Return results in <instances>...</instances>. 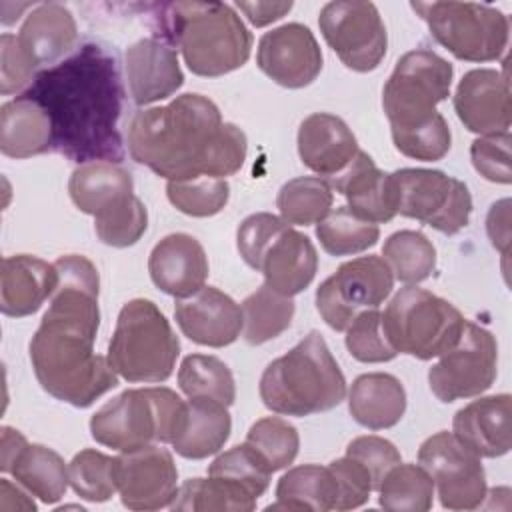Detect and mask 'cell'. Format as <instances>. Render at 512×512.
I'll return each instance as SVG.
<instances>
[{"instance_id": "obj_8", "label": "cell", "mask_w": 512, "mask_h": 512, "mask_svg": "<svg viewBox=\"0 0 512 512\" xmlns=\"http://www.w3.org/2000/svg\"><path fill=\"white\" fill-rule=\"evenodd\" d=\"M184 400L170 388L146 386L124 390L90 418L92 438L118 452L154 442L170 444L184 412Z\"/></svg>"}, {"instance_id": "obj_24", "label": "cell", "mask_w": 512, "mask_h": 512, "mask_svg": "<svg viewBox=\"0 0 512 512\" xmlns=\"http://www.w3.org/2000/svg\"><path fill=\"white\" fill-rule=\"evenodd\" d=\"M58 284L54 262L30 254L6 256L0 272V310L10 318H24L52 298Z\"/></svg>"}, {"instance_id": "obj_31", "label": "cell", "mask_w": 512, "mask_h": 512, "mask_svg": "<svg viewBox=\"0 0 512 512\" xmlns=\"http://www.w3.org/2000/svg\"><path fill=\"white\" fill-rule=\"evenodd\" d=\"M68 192L80 212L96 216L116 200L134 194V182L132 174L120 164L88 162L72 172Z\"/></svg>"}, {"instance_id": "obj_13", "label": "cell", "mask_w": 512, "mask_h": 512, "mask_svg": "<svg viewBox=\"0 0 512 512\" xmlns=\"http://www.w3.org/2000/svg\"><path fill=\"white\" fill-rule=\"evenodd\" d=\"M498 374V344L490 330L468 322L454 348L428 370V384L440 402L484 394Z\"/></svg>"}, {"instance_id": "obj_45", "label": "cell", "mask_w": 512, "mask_h": 512, "mask_svg": "<svg viewBox=\"0 0 512 512\" xmlns=\"http://www.w3.org/2000/svg\"><path fill=\"white\" fill-rule=\"evenodd\" d=\"M270 470L266 462L258 456V452L250 444L234 446L222 452L210 466L208 476H218L230 480L252 494L256 500L268 490Z\"/></svg>"}, {"instance_id": "obj_48", "label": "cell", "mask_w": 512, "mask_h": 512, "mask_svg": "<svg viewBox=\"0 0 512 512\" xmlns=\"http://www.w3.org/2000/svg\"><path fill=\"white\" fill-rule=\"evenodd\" d=\"M290 224H286L282 218L270 214V212H256L242 220V224L236 230V246L242 256V260L258 270L260 258L268 244Z\"/></svg>"}, {"instance_id": "obj_55", "label": "cell", "mask_w": 512, "mask_h": 512, "mask_svg": "<svg viewBox=\"0 0 512 512\" xmlns=\"http://www.w3.org/2000/svg\"><path fill=\"white\" fill-rule=\"evenodd\" d=\"M0 510H36V504L6 478L0 482Z\"/></svg>"}, {"instance_id": "obj_28", "label": "cell", "mask_w": 512, "mask_h": 512, "mask_svg": "<svg viewBox=\"0 0 512 512\" xmlns=\"http://www.w3.org/2000/svg\"><path fill=\"white\" fill-rule=\"evenodd\" d=\"M230 432L228 406L212 398H190L170 444L182 458L202 460L220 452Z\"/></svg>"}, {"instance_id": "obj_18", "label": "cell", "mask_w": 512, "mask_h": 512, "mask_svg": "<svg viewBox=\"0 0 512 512\" xmlns=\"http://www.w3.org/2000/svg\"><path fill=\"white\" fill-rule=\"evenodd\" d=\"M174 316L188 340L210 348L232 344L244 326L242 308L214 286H202L190 296L176 298Z\"/></svg>"}, {"instance_id": "obj_41", "label": "cell", "mask_w": 512, "mask_h": 512, "mask_svg": "<svg viewBox=\"0 0 512 512\" xmlns=\"http://www.w3.org/2000/svg\"><path fill=\"white\" fill-rule=\"evenodd\" d=\"M170 204L182 214L194 218H208L224 210L230 198V184L226 178L196 176L186 180H170L166 184Z\"/></svg>"}, {"instance_id": "obj_52", "label": "cell", "mask_w": 512, "mask_h": 512, "mask_svg": "<svg viewBox=\"0 0 512 512\" xmlns=\"http://www.w3.org/2000/svg\"><path fill=\"white\" fill-rule=\"evenodd\" d=\"M486 230L492 246L506 256L510 246V200L508 198L492 204L486 218Z\"/></svg>"}, {"instance_id": "obj_46", "label": "cell", "mask_w": 512, "mask_h": 512, "mask_svg": "<svg viewBox=\"0 0 512 512\" xmlns=\"http://www.w3.org/2000/svg\"><path fill=\"white\" fill-rule=\"evenodd\" d=\"M346 332V348L358 362L378 364L396 358V350L390 346L384 328H382V312L378 308L366 310L358 314Z\"/></svg>"}, {"instance_id": "obj_44", "label": "cell", "mask_w": 512, "mask_h": 512, "mask_svg": "<svg viewBox=\"0 0 512 512\" xmlns=\"http://www.w3.org/2000/svg\"><path fill=\"white\" fill-rule=\"evenodd\" d=\"M246 444H250L258 452L270 472H278L288 468L298 456L300 436L288 420L278 416H266L250 426L246 434Z\"/></svg>"}, {"instance_id": "obj_17", "label": "cell", "mask_w": 512, "mask_h": 512, "mask_svg": "<svg viewBox=\"0 0 512 512\" xmlns=\"http://www.w3.org/2000/svg\"><path fill=\"white\" fill-rule=\"evenodd\" d=\"M258 68L284 88H304L322 70V50L308 26L290 22L266 32L256 50Z\"/></svg>"}, {"instance_id": "obj_38", "label": "cell", "mask_w": 512, "mask_h": 512, "mask_svg": "<svg viewBox=\"0 0 512 512\" xmlns=\"http://www.w3.org/2000/svg\"><path fill=\"white\" fill-rule=\"evenodd\" d=\"M382 256L392 270V276L408 286L428 280L436 270V248L416 230H400L388 236Z\"/></svg>"}, {"instance_id": "obj_29", "label": "cell", "mask_w": 512, "mask_h": 512, "mask_svg": "<svg viewBox=\"0 0 512 512\" xmlns=\"http://www.w3.org/2000/svg\"><path fill=\"white\" fill-rule=\"evenodd\" d=\"M348 410L352 418L368 430L392 428L406 412V390L392 374H362L350 386Z\"/></svg>"}, {"instance_id": "obj_40", "label": "cell", "mask_w": 512, "mask_h": 512, "mask_svg": "<svg viewBox=\"0 0 512 512\" xmlns=\"http://www.w3.org/2000/svg\"><path fill=\"white\" fill-rule=\"evenodd\" d=\"M178 386L188 398H212L224 406L236 400V384L230 368L216 356L190 354L178 370Z\"/></svg>"}, {"instance_id": "obj_12", "label": "cell", "mask_w": 512, "mask_h": 512, "mask_svg": "<svg viewBox=\"0 0 512 512\" xmlns=\"http://www.w3.org/2000/svg\"><path fill=\"white\" fill-rule=\"evenodd\" d=\"M394 276L382 256H360L344 262L316 290V308L322 320L336 332L372 308H378L392 292Z\"/></svg>"}, {"instance_id": "obj_39", "label": "cell", "mask_w": 512, "mask_h": 512, "mask_svg": "<svg viewBox=\"0 0 512 512\" xmlns=\"http://www.w3.org/2000/svg\"><path fill=\"white\" fill-rule=\"evenodd\" d=\"M316 238L324 252L350 256L372 248L380 238V230L378 224L356 216L348 206H338L318 222Z\"/></svg>"}, {"instance_id": "obj_27", "label": "cell", "mask_w": 512, "mask_h": 512, "mask_svg": "<svg viewBox=\"0 0 512 512\" xmlns=\"http://www.w3.org/2000/svg\"><path fill=\"white\" fill-rule=\"evenodd\" d=\"M78 28L72 12L58 2L36 4L18 32V42L38 66L50 68L76 46Z\"/></svg>"}, {"instance_id": "obj_32", "label": "cell", "mask_w": 512, "mask_h": 512, "mask_svg": "<svg viewBox=\"0 0 512 512\" xmlns=\"http://www.w3.org/2000/svg\"><path fill=\"white\" fill-rule=\"evenodd\" d=\"M336 482L326 466L302 464L290 468L276 484V502L266 510H334Z\"/></svg>"}, {"instance_id": "obj_15", "label": "cell", "mask_w": 512, "mask_h": 512, "mask_svg": "<svg viewBox=\"0 0 512 512\" xmlns=\"http://www.w3.org/2000/svg\"><path fill=\"white\" fill-rule=\"evenodd\" d=\"M418 464L430 474L440 504L448 510H474L486 498V474L480 456L454 432L426 438L418 450Z\"/></svg>"}, {"instance_id": "obj_3", "label": "cell", "mask_w": 512, "mask_h": 512, "mask_svg": "<svg viewBox=\"0 0 512 512\" xmlns=\"http://www.w3.org/2000/svg\"><path fill=\"white\" fill-rule=\"evenodd\" d=\"M246 152V134L222 122L218 106L202 94H180L166 106L138 110L128 124L132 160L168 182L232 176Z\"/></svg>"}, {"instance_id": "obj_53", "label": "cell", "mask_w": 512, "mask_h": 512, "mask_svg": "<svg viewBox=\"0 0 512 512\" xmlns=\"http://www.w3.org/2000/svg\"><path fill=\"white\" fill-rule=\"evenodd\" d=\"M236 8L244 12L252 26L262 28L286 16L292 10V2H236Z\"/></svg>"}, {"instance_id": "obj_23", "label": "cell", "mask_w": 512, "mask_h": 512, "mask_svg": "<svg viewBox=\"0 0 512 512\" xmlns=\"http://www.w3.org/2000/svg\"><path fill=\"white\" fill-rule=\"evenodd\" d=\"M328 182L332 190L346 198L348 208L368 222H390L398 214L392 174L380 170L362 150H358L352 162Z\"/></svg>"}, {"instance_id": "obj_7", "label": "cell", "mask_w": 512, "mask_h": 512, "mask_svg": "<svg viewBox=\"0 0 512 512\" xmlns=\"http://www.w3.org/2000/svg\"><path fill=\"white\" fill-rule=\"evenodd\" d=\"M180 354V342L160 308L146 298L126 302L108 344V362L128 382H164Z\"/></svg>"}, {"instance_id": "obj_19", "label": "cell", "mask_w": 512, "mask_h": 512, "mask_svg": "<svg viewBox=\"0 0 512 512\" xmlns=\"http://www.w3.org/2000/svg\"><path fill=\"white\" fill-rule=\"evenodd\" d=\"M454 110L474 134L488 136L510 128V86L506 74L476 68L462 76L454 92Z\"/></svg>"}, {"instance_id": "obj_51", "label": "cell", "mask_w": 512, "mask_h": 512, "mask_svg": "<svg viewBox=\"0 0 512 512\" xmlns=\"http://www.w3.org/2000/svg\"><path fill=\"white\" fill-rule=\"evenodd\" d=\"M346 456L354 458L368 472L374 490H378L388 470L400 464L398 448L390 440L374 434L354 438L346 448Z\"/></svg>"}, {"instance_id": "obj_54", "label": "cell", "mask_w": 512, "mask_h": 512, "mask_svg": "<svg viewBox=\"0 0 512 512\" xmlns=\"http://www.w3.org/2000/svg\"><path fill=\"white\" fill-rule=\"evenodd\" d=\"M0 436H2V440H0V470L10 472L14 460L28 446V442L18 430H14L10 426H2Z\"/></svg>"}, {"instance_id": "obj_43", "label": "cell", "mask_w": 512, "mask_h": 512, "mask_svg": "<svg viewBox=\"0 0 512 512\" xmlns=\"http://www.w3.org/2000/svg\"><path fill=\"white\" fill-rule=\"evenodd\" d=\"M72 490L88 502H106L118 492L116 456L98 450H80L68 464Z\"/></svg>"}, {"instance_id": "obj_11", "label": "cell", "mask_w": 512, "mask_h": 512, "mask_svg": "<svg viewBox=\"0 0 512 512\" xmlns=\"http://www.w3.org/2000/svg\"><path fill=\"white\" fill-rule=\"evenodd\" d=\"M396 212L454 236L468 226L472 196L468 186L442 170L402 168L392 172Z\"/></svg>"}, {"instance_id": "obj_5", "label": "cell", "mask_w": 512, "mask_h": 512, "mask_svg": "<svg viewBox=\"0 0 512 512\" xmlns=\"http://www.w3.org/2000/svg\"><path fill=\"white\" fill-rule=\"evenodd\" d=\"M156 20L160 38L182 52L196 76H224L250 58L252 34L230 4L172 2L160 8Z\"/></svg>"}, {"instance_id": "obj_37", "label": "cell", "mask_w": 512, "mask_h": 512, "mask_svg": "<svg viewBox=\"0 0 512 512\" xmlns=\"http://www.w3.org/2000/svg\"><path fill=\"white\" fill-rule=\"evenodd\" d=\"M378 502L390 512H426L434 502V482L420 464H396L378 486Z\"/></svg>"}, {"instance_id": "obj_42", "label": "cell", "mask_w": 512, "mask_h": 512, "mask_svg": "<svg viewBox=\"0 0 512 512\" xmlns=\"http://www.w3.org/2000/svg\"><path fill=\"white\" fill-rule=\"evenodd\" d=\"M148 228V212L142 200L128 194L94 216L96 236L114 248L136 244Z\"/></svg>"}, {"instance_id": "obj_22", "label": "cell", "mask_w": 512, "mask_h": 512, "mask_svg": "<svg viewBox=\"0 0 512 512\" xmlns=\"http://www.w3.org/2000/svg\"><path fill=\"white\" fill-rule=\"evenodd\" d=\"M358 142L348 124L328 112H314L300 122L298 154L306 168L332 180L358 154Z\"/></svg>"}, {"instance_id": "obj_36", "label": "cell", "mask_w": 512, "mask_h": 512, "mask_svg": "<svg viewBox=\"0 0 512 512\" xmlns=\"http://www.w3.org/2000/svg\"><path fill=\"white\" fill-rule=\"evenodd\" d=\"M332 202V186L322 176L292 178L280 188L276 198L280 218L294 226L318 224L332 210Z\"/></svg>"}, {"instance_id": "obj_49", "label": "cell", "mask_w": 512, "mask_h": 512, "mask_svg": "<svg viewBox=\"0 0 512 512\" xmlns=\"http://www.w3.org/2000/svg\"><path fill=\"white\" fill-rule=\"evenodd\" d=\"M38 66L20 46L18 36L2 34L0 38V92L4 96L24 92L34 82Z\"/></svg>"}, {"instance_id": "obj_21", "label": "cell", "mask_w": 512, "mask_h": 512, "mask_svg": "<svg viewBox=\"0 0 512 512\" xmlns=\"http://www.w3.org/2000/svg\"><path fill=\"white\" fill-rule=\"evenodd\" d=\"M148 272L164 294L184 298L204 286L208 278V258L194 236L176 232L164 236L152 248Z\"/></svg>"}, {"instance_id": "obj_6", "label": "cell", "mask_w": 512, "mask_h": 512, "mask_svg": "<svg viewBox=\"0 0 512 512\" xmlns=\"http://www.w3.org/2000/svg\"><path fill=\"white\" fill-rule=\"evenodd\" d=\"M264 406L282 416H310L336 408L346 398V380L326 340L312 330L260 378Z\"/></svg>"}, {"instance_id": "obj_25", "label": "cell", "mask_w": 512, "mask_h": 512, "mask_svg": "<svg viewBox=\"0 0 512 512\" xmlns=\"http://www.w3.org/2000/svg\"><path fill=\"white\" fill-rule=\"evenodd\" d=\"M318 270V254L312 240L286 226L264 250L258 272L264 284L284 296H296L310 286Z\"/></svg>"}, {"instance_id": "obj_35", "label": "cell", "mask_w": 512, "mask_h": 512, "mask_svg": "<svg viewBox=\"0 0 512 512\" xmlns=\"http://www.w3.org/2000/svg\"><path fill=\"white\" fill-rule=\"evenodd\" d=\"M170 508L192 512H250L256 508V498L238 484L218 476L190 478L178 488Z\"/></svg>"}, {"instance_id": "obj_20", "label": "cell", "mask_w": 512, "mask_h": 512, "mask_svg": "<svg viewBox=\"0 0 512 512\" xmlns=\"http://www.w3.org/2000/svg\"><path fill=\"white\" fill-rule=\"evenodd\" d=\"M126 78L138 106L170 98L184 84L176 50L162 38H140L126 50Z\"/></svg>"}, {"instance_id": "obj_34", "label": "cell", "mask_w": 512, "mask_h": 512, "mask_svg": "<svg viewBox=\"0 0 512 512\" xmlns=\"http://www.w3.org/2000/svg\"><path fill=\"white\" fill-rule=\"evenodd\" d=\"M240 308L244 320L242 334L252 346L274 340L288 330L296 310L292 296H284L268 284H262L256 292L246 296Z\"/></svg>"}, {"instance_id": "obj_26", "label": "cell", "mask_w": 512, "mask_h": 512, "mask_svg": "<svg viewBox=\"0 0 512 512\" xmlns=\"http://www.w3.org/2000/svg\"><path fill=\"white\" fill-rule=\"evenodd\" d=\"M510 394L472 400L454 414V434L480 458H500L510 450Z\"/></svg>"}, {"instance_id": "obj_50", "label": "cell", "mask_w": 512, "mask_h": 512, "mask_svg": "<svg viewBox=\"0 0 512 512\" xmlns=\"http://www.w3.org/2000/svg\"><path fill=\"white\" fill-rule=\"evenodd\" d=\"M328 468L336 482L334 510H352L368 502L374 486L368 472L354 458H336L328 464Z\"/></svg>"}, {"instance_id": "obj_1", "label": "cell", "mask_w": 512, "mask_h": 512, "mask_svg": "<svg viewBox=\"0 0 512 512\" xmlns=\"http://www.w3.org/2000/svg\"><path fill=\"white\" fill-rule=\"evenodd\" d=\"M58 284L30 340V362L38 384L56 400L88 408L118 384L108 356L94 352L100 326V276L78 254L54 262Z\"/></svg>"}, {"instance_id": "obj_4", "label": "cell", "mask_w": 512, "mask_h": 512, "mask_svg": "<svg viewBox=\"0 0 512 512\" xmlns=\"http://www.w3.org/2000/svg\"><path fill=\"white\" fill-rule=\"evenodd\" d=\"M452 76V64L432 50L400 56L382 88V108L400 154L422 162L448 154L452 134L436 104L450 96Z\"/></svg>"}, {"instance_id": "obj_9", "label": "cell", "mask_w": 512, "mask_h": 512, "mask_svg": "<svg viewBox=\"0 0 512 512\" xmlns=\"http://www.w3.org/2000/svg\"><path fill=\"white\" fill-rule=\"evenodd\" d=\"M466 318L448 300L416 286L400 288L382 312V328L398 354L432 360L456 346Z\"/></svg>"}, {"instance_id": "obj_30", "label": "cell", "mask_w": 512, "mask_h": 512, "mask_svg": "<svg viewBox=\"0 0 512 512\" xmlns=\"http://www.w3.org/2000/svg\"><path fill=\"white\" fill-rule=\"evenodd\" d=\"M0 150L8 158H32L52 150V124L44 108L20 94L0 108Z\"/></svg>"}, {"instance_id": "obj_47", "label": "cell", "mask_w": 512, "mask_h": 512, "mask_svg": "<svg viewBox=\"0 0 512 512\" xmlns=\"http://www.w3.org/2000/svg\"><path fill=\"white\" fill-rule=\"evenodd\" d=\"M510 132H498L480 136L470 146V158L476 172L488 182L510 184L512 166H510Z\"/></svg>"}, {"instance_id": "obj_2", "label": "cell", "mask_w": 512, "mask_h": 512, "mask_svg": "<svg viewBox=\"0 0 512 512\" xmlns=\"http://www.w3.org/2000/svg\"><path fill=\"white\" fill-rule=\"evenodd\" d=\"M24 96L38 102L52 124V150L76 164L124 160L120 116L124 88L116 58L96 42L42 68Z\"/></svg>"}, {"instance_id": "obj_16", "label": "cell", "mask_w": 512, "mask_h": 512, "mask_svg": "<svg viewBox=\"0 0 512 512\" xmlns=\"http://www.w3.org/2000/svg\"><path fill=\"white\" fill-rule=\"evenodd\" d=\"M120 500L130 510L170 506L178 494V470L166 448L148 444L116 456Z\"/></svg>"}, {"instance_id": "obj_14", "label": "cell", "mask_w": 512, "mask_h": 512, "mask_svg": "<svg viewBox=\"0 0 512 512\" xmlns=\"http://www.w3.org/2000/svg\"><path fill=\"white\" fill-rule=\"evenodd\" d=\"M318 26L342 64L354 72H372L386 56V26L372 2H328L320 10Z\"/></svg>"}, {"instance_id": "obj_33", "label": "cell", "mask_w": 512, "mask_h": 512, "mask_svg": "<svg viewBox=\"0 0 512 512\" xmlns=\"http://www.w3.org/2000/svg\"><path fill=\"white\" fill-rule=\"evenodd\" d=\"M10 474L20 486L46 504L58 502L70 484L68 466L62 456L42 444H28L14 460Z\"/></svg>"}, {"instance_id": "obj_10", "label": "cell", "mask_w": 512, "mask_h": 512, "mask_svg": "<svg viewBox=\"0 0 512 512\" xmlns=\"http://www.w3.org/2000/svg\"><path fill=\"white\" fill-rule=\"evenodd\" d=\"M432 38L466 62L498 60L508 44V18L494 6L476 2H412Z\"/></svg>"}]
</instances>
